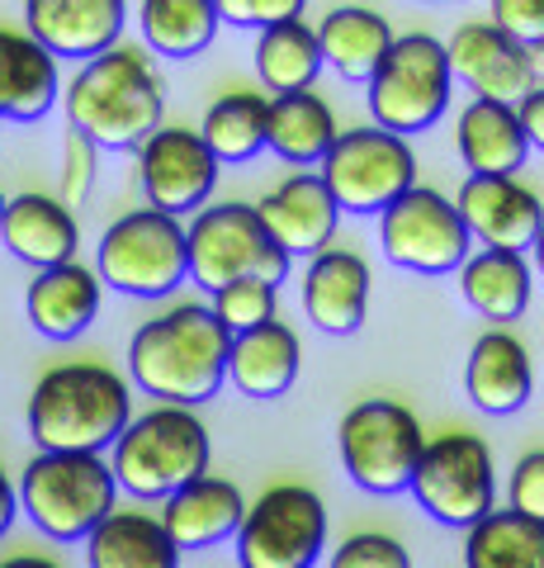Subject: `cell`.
<instances>
[{
	"label": "cell",
	"instance_id": "32",
	"mask_svg": "<svg viewBox=\"0 0 544 568\" xmlns=\"http://www.w3.org/2000/svg\"><path fill=\"white\" fill-rule=\"evenodd\" d=\"M464 568H544V521L525 511H487L464 530Z\"/></svg>",
	"mask_w": 544,
	"mask_h": 568
},
{
	"label": "cell",
	"instance_id": "26",
	"mask_svg": "<svg viewBox=\"0 0 544 568\" xmlns=\"http://www.w3.org/2000/svg\"><path fill=\"white\" fill-rule=\"evenodd\" d=\"M298 365H304V346L298 332L285 323H266L256 332L233 336V361H227V379H233L247 398H285Z\"/></svg>",
	"mask_w": 544,
	"mask_h": 568
},
{
	"label": "cell",
	"instance_id": "42",
	"mask_svg": "<svg viewBox=\"0 0 544 568\" xmlns=\"http://www.w3.org/2000/svg\"><path fill=\"white\" fill-rule=\"evenodd\" d=\"M14 517H20V488L10 484V474L6 465H0V536L14 526Z\"/></svg>",
	"mask_w": 544,
	"mask_h": 568
},
{
	"label": "cell",
	"instance_id": "35",
	"mask_svg": "<svg viewBox=\"0 0 544 568\" xmlns=\"http://www.w3.org/2000/svg\"><path fill=\"white\" fill-rule=\"evenodd\" d=\"M214 313L223 317V327L233 336L266 327V323H275V284H266V280L227 284V290L214 294Z\"/></svg>",
	"mask_w": 544,
	"mask_h": 568
},
{
	"label": "cell",
	"instance_id": "40",
	"mask_svg": "<svg viewBox=\"0 0 544 568\" xmlns=\"http://www.w3.org/2000/svg\"><path fill=\"white\" fill-rule=\"evenodd\" d=\"M512 507L525 517L544 521V450H531L516 459L512 469Z\"/></svg>",
	"mask_w": 544,
	"mask_h": 568
},
{
	"label": "cell",
	"instance_id": "13",
	"mask_svg": "<svg viewBox=\"0 0 544 568\" xmlns=\"http://www.w3.org/2000/svg\"><path fill=\"white\" fill-rule=\"evenodd\" d=\"M322 181L341 213H383L393 200L417 190V152L408 138L383 133V129H350L337 138V148L322 162Z\"/></svg>",
	"mask_w": 544,
	"mask_h": 568
},
{
	"label": "cell",
	"instance_id": "4",
	"mask_svg": "<svg viewBox=\"0 0 544 568\" xmlns=\"http://www.w3.org/2000/svg\"><path fill=\"white\" fill-rule=\"evenodd\" d=\"M114 478L137 503H166L208 474V426L195 407H152L114 440Z\"/></svg>",
	"mask_w": 544,
	"mask_h": 568
},
{
	"label": "cell",
	"instance_id": "29",
	"mask_svg": "<svg viewBox=\"0 0 544 568\" xmlns=\"http://www.w3.org/2000/svg\"><path fill=\"white\" fill-rule=\"evenodd\" d=\"M337 114L331 104L312 91H294V95H275L270 100V138L266 148L289 166H322L327 152L337 148Z\"/></svg>",
	"mask_w": 544,
	"mask_h": 568
},
{
	"label": "cell",
	"instance_id": "41",
	"mask_svg": "<svg viewBox=\"0 0 544 568\" xmlns=\"http://www.w3.org/2000/svg\"><path fill=\"white\" fill-rule=\"evenodd\" d=\"M516 114H521V129L531 138V148L544 152V85H535V91L516 104Z\"/></svg>",
	"mask_w": 544,
	"mask_h": 568
},
{
	"label": "cell",
	"instance_id": "2",
	"mask_svg": "<svg viewBox=\"0 0 544 568\" xmlns=\"http://www.w3.org/2000/svg\"><path fill=\"white\" fill-rule=\"evenodd\" d=\"M162 104L166 95L152 62L124 43L85 62L66 85L72 133L91 138L100 152H143L152 133H162Z\"/></svg>",
	"mask_w": 544,
	"mask_h": 568
},
{
	"label": "cell",
	"instance_id": "39",
	"mask_svg": "<svg viewBox=\"0 0 544 568\" xmlns=\"http://www.w3.org/2000/svg\"><path fill=\"white\" fill-rule=\"evenodd\" d=\"M493 24L502 33H512L521 48H535L544 43V0H497Z\"/></svg>",
	"mask_w": 544,
	"mask_h": 568
},
{
	"label": "cell",
	"instance_id": "34",
	"mask_svg": "<svg viewBox=\"0 0 544 568\" xmlns=\"http://www.w3.org/2000/svg\"><path fill=\"white\" fill-rule=\"evenodd\" d=\"M199 138L218 162H252L256 152H266L270 138V100L266 95H223L208 104L199 123Z\"/></svg>",
	"mask_w": 544,
	"mask_h": 568
},
{
	"label": "cell",
	"instance_id": "33",
	"mask_svg": "<svg viewBox=\"0 0 544 568\" xmlns=\"http://www.w3.org/2000/svg\"><path fill=\"white\" fill-rule=\"evenodd\" d=\"M218 6L214 0H147L143 6V39L152 52L171 62H185L204 52L218 33Z\"/></svg>",
	"mask_w": 544,
	"mask_h": 568
},
{
	"label": "cell",
	"instance_id": "5",
	"mask_svg": "<svg viewBox=\"0 0 544 568\" xmlns=\"http://www.w3.org/2000/svg\"><path fill=\"white\" fill-rule=\"evenodd\" d=\"M119 478L114 465L100 455H48L39 450L24 465L20 503L24 517L43 530L48 540H91L95 530L114 517Z\"/></svg>",
	"mask_w": 544,
	"mask_h": 568
},
{
	"label": "cell",
	"instance_id": "20",
	"mask_svg": "<svg viewBox=\"0 0 544 568\" xmlns=\"http://www.w3.org/2000/svg\"><path fill=\"white\" fill-rule=\"evenodd\" d=\"M370 265L356 252L327 246L322 256L308 261L304 271V313L312 327L327 336H350L360 332L365 313H370Z\"/></svg>",
	"mask_w": 544,
	"mask_h": 568
},
{
	"label": "cell",
	"instance_id": "43",
	"mask_svg": "<svg viewBox=\"0 0 544 568\" xmlns=\"http://www.w3.org/2000/svg\"><path fill=\"white\" fill-rule=\"evenodd\" d=\"M0 568H62V564L43 555H14V559H0Z\"/></svg>",
	"mask_w": 544,
	"mask_h": 568
},
{
	"label": "cell",
	"instance_id": "21",
	"mask_svg": "<svg viewBox=\"0 0 544 568\" xmlns=\"http://www.w3.org/2000/svg\"><path fill=\"white\" fill-rule=\"evenodd\" d=\"M242 521H247V497H242L233 478L218 474H204L189 488L166 497L162 511V526L181 549H214L223 540H237Z\"/></svg>",
	"mask_w": 544,
	"mask_h": 568
},
{
	"label": "cell",
	"instance_id": "28",
	"mask_svg": "<svg viewBox=\"0 0 544 568\" xmlns=\"http://www.w3.org/2000/svg\"><path fill=\"white\" fill-rule=\"evenodd\" d=\"M318 43H322V58L337 77L370 85L398 39H393V29L379 10L337 6V10H327V20L318 24Z\"/></svg>",
	"mask_w": 544,
	"mask_h": 568
},
{
	"label": "cell",
	"instance_id": "22",
	"mask_svg": "<svg viewBox=\"0 0 544 568\" xmlns=\"http://www.w3.org/2000/svg\"><path fill=\"white\" fill-rule=\"evenodd\" d=\"M0 242L10 246L14 261L33 265V271H52V265L76 261L81 227L76 213L62 200H52V194H20L0 219Z\"/></svg>",
	"mask_w": 544,
	"mask_h": 568
},
{
	"label": "cell",
	"instance_id": "14",
	"mask_svg": "<svg viewBox=\"0 0 544 568\" xmlns=\"http://www.w3.org/2000/svg\"><path fill=\"white\" fill-rule=\"evenodd\" d=\"M218 156L208 142L189 129H162L137 152V175H143V194L156 213L181 219L189 209H204V200L218 185Z\"/></svg>",
	"mask_w": 544,
	"mask_h": 568
},
{
	"label": "cell",
	"instance_id": "46",
	"mask_svg": "<svg viewBox=\"0 0 544 568\" xmlns=\"http://www.w3.org/2000/svg\"><path fill=\"white\" fill-rule=\"evenodd\" d=\"M6 209H10V200H6V190H0V219H6Z\"/></svg>",
	"mask_w": 544,
	"mask_h": 568
},
{
	"label": "cell",
	"instance_id": "7",
	"mask_svg": "<svg viewBox=\"0 0 544 568\" xmlns=\"http://www.w3.org/2000/svg\"><path fill=\"white\" fill-rule=\"evenodd\" d=\"M337 446H341V465L350 474V484L374 497H393L402 488H412L427 436H421V422L412 407H402L393 398H365L341 417Z\"/></svg>",
	"mask_w": 544,
	"mask_h": 568
},
{
	"label": "cell",
	"instance_id": "9",
	"mask_svg": "<svg viewBox=\"0 0 544 568\" xmlns=\"http://www.w3.org/2000/svg\"><path fill=\"white\" fill-rule=\"evenodd\" d=\"M285 275H289V256L275 246L252 204L233 200L195 213V223H189V280L204 284L208 294H218L237 280L279 284Z\"/></svg>",
	"mask_w": 544,
	"mask_h": 568
},
{
	"label": "cell",
	"instance_id": "1",
	"mask_svg": "<svg viewBox=\"0 0 544 568\" xmlns=\"http://www.w3.org/2000/svg\"><path fill=\"white\" fill-rule=\"evenodd\" d=\"M233 361V332L204 304H175L133 332L129 369L147 398L171 407H199L218 398Z\"/></svg>",
	"mask_w": 544,
	"mask_h": 568
},
{
	"label": "cell",
	"instance_id": "6",
	"mask_svg": "<svg viewBox=\"0 0 544 568\" xmlns=\"http://www.w3.org/2000/svg\"><path fill=\"white\" fill-rule=\"evenodd\" d=\"M95 275L119 294L166 298L189 280V227L156 209H133L104 227Z\"/></svg>",
	"mask_w": 544,
	"mask_h": 568
},
{
	"label": "cell",
	"instance_id": "17",
	"mask_svg": "<svg viewBox=\"0 0 544 568\" xmlns=\"http://www.w3.org/2000/svg\"><path fill=\"white\" fill-rule=\"evenodd\" d=\"M266 233L275 237V246L294 256H322L331 233H337V219H341V204L331 200V190L318 171H298L289 175L285 185H275L266 200L256 204Z\"/></svg>",
	"mask_w": 544,
	"mask_h": 568
},
{
	"label": "cell",
	"instance_id": "44",
	"mask_svg": "<svg viewBox=\"0 0 544 568\" xmlns=\"http://www.w3.org/2000/svg\"><path fill=\"white\" fill-rule=\"evenodd\" d=\"M525 58H531V77H535V85H540V77H544V43L525 48Z\"/></svg>",
	"mask_w": 544,
	"mask_h": 568
},
{
	"label": "cell",
	"instance_id": "31",
	"mask_svg": "<svg viewBox=\"0 0 544 568\" xmlns=\"http://www.w3.org/2000/svg\"><path fill=\"white\" fill-rule=\"evenodd\" d=\"M322 43H318V29L308 20H285L266 29L256 39V77L270 95H294V91H312L322 71Z\"/></svg>",
	"mask_w": 544,
	"mask_h": 568
},
{
	"label": "cell",
	"instance_id": "36",
	"mask_svg": "<svg viewBox=\"0 0 544 568\" xmlns=\"http://www.w3.org/2000/svg\"><path fill=\"white\" fill-rule=\"evenodd\" d=\"M327 568H412V555L408 545L383 536V530H360V536H350L331 549Z\"/></svg>",
	"mask_w": 544,
	"mask_h": 568
},
{
	"label": "cell",
	"instance_id": "23",
	"mask_svg": "<svg viewBox=\"0 0 544 568\" xmlns=\"http://www.w3.org/2000/svg\"><path fill=\"white\" fill-rule=\"evenodd\" d=\"M62 95L58 58L24 29H0V119L39 123Z\"/></svg>",
	"mask_w": 544,
	"mask_h": 568
},
{
	"label": "cell",
	"instance_id": "3",
	"mask_svg": "<svg viewBox=\"0 0 544 568\" xmlns=\"http://www.w3.org/2000/svg\"><path fill=\"white\" fill-rule=\"evenodd\" d=\"M129 422V384L104 365H58L29 394V436L48 455H100Z\"/></svg>",
	"mask_w": 544,
	"mask_h": 568
},
{
	"label": "cell",
	"instance_id": "25",
	"mask_svg": "<svg viewBox=\"0 0 544 568\" xmlns=\"http://www.w3.org/2000/svg\"><path fill=\"white\" fill-rule=\"evenodd\" d=\"M24 308H29V323L39 336H48V342H72L100 313V275L76 261L39 271L24 294Z\"/></svg>",
	"mask_w": 544,
	"mask_h": 568
},
{
	"label": "cell",
	"instance_id": "37",
	"mask_svg": "<svg viewBox=\"0 0 544 568\" xmlns=\"http://www.w3.org/2000/svg\"><path fill=\"white\" fill-rule=\"evenodd\" d=\"M95 166H100V148L91 138L81 133H66L62 142V204L72 209L91 194V181H95Z\"/></svg>",
	"mask_w": 544,
	"mask_h": 568
},
{
	"label": "cell",
	"instance_id": "15",
	"mask_svg": "<svg viewBox=\"0 0 544 568\" xmlns=\"http://www.w3.org/2000/svg\"><path fill=\"white\" fill-rule=\"evenodd\" d=\"M450 71L454 81H464L473 100H497V104H521L525 95L535 91L531 77V58L525 48L502 33L493 20L479 24H460L450 33Z\"/></svg>",
	"mask_w": 544,
	"mask_h": 568
},
{
	"label": "cell",
	"instance_id": "24",
	"mask_svg": "<svg viewBox=\"0 0 544 568\" xmlns=\"http://www.w3.org/2000/svg\"><path fill=\"white\" fill-rule=\"evenodd\" d=\"M454 148L469 175H512L525 166L531 156V138L521 129L516 104H497V100H469L454 123Z\"/></svg>",
	"mask_w": 544,
	"mask_h": 568
},
{
	"label": "cell",
	"instance_id": "38",
	"mask_svg": "<svg viewBox=\"0 0 544 568\" xmlns=\"http://www.w3.org/2000/svg\"><path fill=\"white\" fill-rule=\"evenodd\" d=\"M218 6V20L223 24H237V29H275L285 20H304V6L298 0H214Z\"/></svg>",
	"mask_w": 544,
	"mask_h": 568
},
{
	"label": "cell",
	"instance_id": "12",
	"mask_svg": "<svg viewBox=\"0 0 544 568\" xmlns=\"http://www.w3.org/2000/svg\"><path fill=\"white\" fill-rule=\"evenodd\" d=\"M327 549V507L304 484H275L247 507L237 530L242 568H312Z\"/></svg>",
	"mask_w": 544,
	"mask_h": 568
},
{
	"label": "cell",
	"instance_id": "27",
	"mask_svg": "<svg viewBox=\"0 0 544 568\" xmlns=\"http://www.w3.org/2000/svg\"><path fill=\"white\" fill-rule=\"evenodd\" d=\"M531 290H535V265L521 252H473L460 271V294L464 304L487 317V323H516L531 308Z\"/></svg>",
	"mask_w": 544,
	"mask_h": 568
},
{
	"label": "cell",
	"instance_id": "11",
	"mask_svg": "<svg viewBox=\"0 0 544 568\" xmlns=\"http://www.w3.org/2000/svg\"><path fill=\"white\" fill-rule=\"evenodd\" d=\"M469 223L454 200H445L441 190L417 185L402 200H393L379 213V246L393 265L412 275H450L464 271L469 252Z\"/></svg>",
	"mask_w": 544,
	"mask_h": 568
},
{
	"label": "cell",
	"instance_id": "16",
	"mask_svg": "<svg viewBox=\"0 0 544 568\" xmlns=\"http://www.w3.org/2000/svg\"><path fill=\"white\" fill-rule=\"evenodd\" d=\"M469 233L493 252H521L535 246L544 227V204L535 200V190H525L512 175H469L454 194Z\"/></svg>",
	"mask_w": 544,
	"mask_h": 568
},
{
	"label": "cell",
	"instance_id": "45",
	"mask_svg": "<svg viewBox=\"0 0 544 568\" xmlns=\"http://www.w3.org/2000/svg\"><path fill=\"white\" fill-rule=\"evenodd\" d=\"M531 252H535V271L544 275V227H540V237H535V246H531Z\"/></svg>",
	"mask_w": 544,
	"mask_h": 568
},
{
	"label": "cell",
	"instance_id": "8",
	"mask_svg": "<svg viewBox=\"0 0 544 568\" xmlns=\"http://www.w3.org/2000/svg\"><path fill=\"white\" fill-rule=\"evenodd\" d=\"M450 48L431 33H402L370 81V114L383 133H427L450 110Z\"/></svg>",
	"mask_w": 544,
	"mask_h": 568
},
{
	"label": "cell",
	"instance_id": "30",
	"mask_svg": "<svg viewBox=\"0 0 544 568\" xmlns=\"http://www.w3.org/2000/svg\"><path fill=\"white\" fill-rule=\"evenodd\" d=\"M85 559H91V568H181V545L171 540L162 517L114 511L85 540Z\"/></svg>",
	"mask_w": 544,
	"mask_h": 568
},
{
	"label": "cell",
	"instance_id": "19",
	"mask_svg": "<svg viewBox=\"0 0 544 568\" xmlns=\"http://www.w3.org/2000/svg\"><path fill=\"white\" fill-rule=\"evenodd\" d=\"M464 394L487 417H512L535 394V365L516 332L493 327L473 342L464 361Z\"/></svg>",
	"mask_w": 544,
	"mask_h": 568
},
{
	"label": "cell",
	"instance_id": "10",
	"mask_svg": "<svg viewBox=\"0 0 544 568\" xmlns=\"http://www.w3.org/2000/svg\"><path fill=\"white\" fill-rule=\"evenodd\" d=\"M493 450L469 432H450L427 440L421 465L412 474V497L431 521L473 530L487 511H497V478H493Z\"/></svg>",
	"mask_w": 544,
	"mask_h": 568
},
{
	"label": "cell",
	"instance_id": "18",
	"mask_svg": "<svg viewBox=\"0 0 544 568\" xmlns=\"http://www.w3.org/2000/svg\"><path fill=\"white\" fill-rule=\"evenodd\" d=\"M29 33L52 58L95 62L119 48L124 33V6L119 0H29Z\"/></svg>",
	"mask_w": 544,
	"mask_h": 568
}]
</instances>
